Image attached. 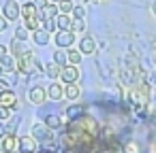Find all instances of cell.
Segmentation results:
<instances>
[{
	"instance_id": "e575fe53",
	"label": "cell",
	"mask_w": 156,
	"mask_h": 153,
	"mask_svg": "<svg viewBox=\"0 0 156 153\" xmlns=\"http://www.w3.org/2000/svg\"><path fill=\"white\" fill-rule=\"evenodd\" d=\"M54 2H60V0H54Z\"/></svg>"
},
{
	"instance_id": "8992f818",
	"label": "cell",
	"mask_w": 156,
	"mask_h": 153,
	"mask_svg": "<svg viewBox=\"0 0 156 153\" xmlns=\"http://www.w3.org/2000/svg\"><path fill=\"white\" fill-rule=\"evenodd\" d=\"M60 79H62V83H77V79H79V70H77V66H73V64L62 66V70H60Z\"/></svg>"
},
{
	"instance_id": "7c38bea8",
	"label": "cell",
	"mask_w": 156,
	"mask_h": 153,
	"mask_svg": "<svg viewBox=\"0 0 156 153\" xmlns=\"http://www.w3.org/2000/svg\"><path fill=\"white\" fill-rule=\"evenodd\" d=\"M32 136L34 138H41V140H49L51 138V132H49V128L45 123H37V125H32Z\"/></svg>"
},
{
	"instance_id": "9a60e30c",
	"label": "cell",
	"mask_w": 156,
	"mask_h": 153,
	"mask_svg": "<svg viewBox=\"0 0 156 153\" xmlns=\"http://www.w3.org/2000/svg\"><path fill=\"white\" fill-rule=\"evenodd\" d=\"M56 26H58V30H71V26H73V19L69 17V15H56Z\"/></svg>"
},
{
	"instance_id": "7402d4cb",
	"label": "cell",
	"mask_w": 156,
	"mask_h": 153,
	"mask_svg": "<svg viewBox=\"0 0 156 153\" xmlns=\"http://www.w3.org/2000/svg\"><path fill=\"white\" fill-rule=\"evenodd\" d=\"M45 125H47V128H60V125H62V119L56 117V115H49L47 121H45Z\"/></svg>"
},
{
	"instance_id": "4fadbf2b",
	"label": "cell",
	"mask_w": 156,
	"mask_h": 153,
	"mask_svg": "<svg viewBox=\"0 0 156 153\" xmlns=\"http://www.w3.org/2000/svg\"><path fill=\"white\" fill-rule=\"evenodd\" d=\"M47 96H49L51 100H60V98L64 96V85H62V83H51L49 89H47Z\"/></svg>"
},
{
	"instance_id": "ba28073f",
	"label": "cell",
	"mask_w": 156,
	"mask_h": 153,
	"mask_svg": "<svg viewBox=\"0 0 156 153\" xmlns=\"http://www.w3.org/2000/svg\"><path fill=\"white\" fill-rule=\"evenodd\" d=\"M17 145H20V151H22V153H34V151H37V140H34V136H22V138L17 140Z\"/></svg>"
},
{
	"instance_id": "52a82bcc",
	"label": "cell",
	"mask_w": 156,
	"mask_h": 153,
	"mask_svg": "<svg viewBox=\"0 0 156 153\" xmlns=\"http://www.w3.org/2000/svg\"><path fill=\"white\" fill-rule=\"evenodd\" d=\"M0 106L15 108V106H17V96H15L11 89H2V91H0Z\"/></svg>"
},
{
	"instance_id": "d6a6232c",
	"label": "cell",
	"mask_w": 156,
	"mask_h": 153,
	"mask_svg": "<svg viewBox=\"0 0 156 153\" xmlns=\"http://www.w3.org/2000/svg\"><path fill=\"white\" fill-rule=\"evenodd\" d=\"M83 2H103V0H83Z\"/></svg>"
},
{
	"instance_id": "8fae6325",
	"label": "cell",
	"mask_w": 156,
	"mask_h": 153,
	"mask_svg": "<svg viewBox=\"0 0 156 153\" xmlns=\"http://www.w3.org/2000/svg\"><path fill=\"white\" fill-rule=\"evenodd\" d=\"M45 98H47V91H45L43 87H32V89L28 91V100H30L32 104H43Z\"/></svg>"
},
{
	"instance_id": "44dd1931",
	"label": "cell",
	"mask_w": 156,
	"mask_h": 153,
	"mask_svg": "<svg viewBox=\"0 0 156 153\" xmlns=\"http://www.w3.org/2000/svg\"><path fill=\"white\" fill-rule=\"evenodd\" d=\"M73 7H75V5L71 2V0H60V5H58V9H60L64 15H69V13L73 11Z\"/></svg>"
},
{
	"instance_id": "277c9868",
	"label": "cell",
	"mask_w": 156,
	"mask_h": 153,
	"mask_svg": "<svg viewBox=\"0 0 156 153\" xmlns=\"http://www.w3.org/2000/svg\"><path fill=\"white\" fill-rule=\"evenodd\" d=\"M54 43L58 47H71L75 43V32H71V30H58V34L54 36Z\"/></svg>"
},
{
	"instance_id": "ac0fdd59",
	"label": "cell",
	"mask_w": 156,
	"mask_h": 153,
	"mask_svg": "<svg viewBox=\"0 0 156 153\" xmlns=\"http://www.w3.org/2000/svg\"><path fill=\"white\" fill-rule=\"evenodd\" d=\"M22 15H24V19H28V17H39V15H37V5L26 2V5L22 7Z\"/></svg>"
},
{
	"instance_id": "ffe728a7",
	"label": "cell",
	"mask_w": 156,
	"mask_h": 153,
	"mask_svg": "<svg viewBox=\"0 0 156 153\" xmlns=\"http://www.w3.org/2000/svg\"><path fill=\"white\" fill-rule=\"evenodd\" d=\"M60 70H62V66H58L56 62H54V64H49V66L45 68L47 77H51V79H58V77H60Z\"/></svg>"
},
{
	"instance_id": "d4e9b609",
	"label": "cell",
	"mask_w": 156,
	"mask_h": 153,
	"mask_svg": "<svg viewBox=\"0 0 156 153\" xmlns=\"http://www.w3.org/2000/svg\"><path fill=\"white\" fill-rule=\"evenodd\" d=\"M54 62H56L58 66H66V53H64V51H56Z\"/></svg>"
},
{
	"instance_id": "9c48e42d",
	"label": "cell",
	"mask_w": 156,
	"mask_h": 153,
	"mask_svg": "<svg viewBox=\"0 0 156 153\" xmlns=\"http://www.w3.org/2000/svg\"><path fill=\"white\" fill-rule=\"evenodd\" d=\"M39 15H41L39 19H43V22H51V19H56V15H58V7L45 2V5L41 7V13H39Z\"/></svg>"
},
{
	"instance_id": "5bb4252c",
	"label": "cell",
	"mask_w": 156,
	"mask_h": 153,
	"mask_svg": "<svg viewBox=\"0 0 156 153\" xmlns=\"http://www.w3.org/2000/svg\"><path fill=\"white\" fill-rule=\"evenodd\" d=\"M79 94H81V89H79L77 83H66V87H64V96H66L69 100H77Z\"/></svg>"
},
{
	"instance_id": "d6986e66",
	"label": "cell",
	"mask_w": 156,
	"mask_h": 153,
	"mask_svg": "<svg viewBox=\"0 0 156 153\" xmlns=\"http://www.w3.org/2000/svg\"><path fill=\"white\" fill-rule=\"evenodd\" d=\"M11 51H13V53H15V55L20 58V55H22V53H26L28 49H26V47L22 45V41H17V38H13V43H11Z\"/></svg>"
},
{
	"instance_id": "5b68a950",
	"label": "cell",
	"mask_w": 156,
	"mask_h": 153,
	"mask_svg": "<svg viewBox=\"0 0 156 153\" xmlns=\"http://www.w3.org/2000/svg\"><path fill=\"white\" fill-rule=\"evenodd\" d=\"M34 66H37V62H34L30 51H26V53H22L17 58V70H22V72H32Z\"/></svg>"
},
{
	"instance_id": "f1b7e54d",
	"label": "cell",
	"mask_w": 156,
	"mask_h": 153,
	"mask_svg": "<svg viewBox=\"0 0 156 153\" xmlns=\"http://www.w3.org/2000/svg\"><path fill=\"white\" fill-rule=\"evenodd\" d=\"M5 55H9V53H7V47H5V45H0V60H2Z\"/></svg>"
},
{
	"instance_id": "603a6c76",
	"label": "cell",
	"mask_w": 156,
	"mask_h": 153,
	"mask_svg": "<svg viewBox=\"0 0 156 153\" xmlns=\"http://www.w3.org/2000/svg\"><path fill=\"white\" fill-rule=\"evenodd\" d=\"M71 13H73V19H83V17H86V9H83L81 5L73 7V11H71Z\"/></svg>"
},
{
	"instance_id": "f546056e",
	"label": "cell",
	"mask_w": 156,
	"mask_h": 153,
	"mask_svg": "<svg viewBox=\"0 0 156 153\" xmlns=\"http://www.w3.org/2000/svg\"><path fill=\"white\" fill-rule=\"evenodd\" d=\"M128 153H137V145H135V142L128 145Z\"/></svg>"
},
{
	"instance_id": "30bf717a",
	"label": "cell",
	"mask_w": 156,
	"mask_h": 153,
	"mask_svg": "<svg viewBox=\"0 0 156 153\" xmlns=\"http://www.w3.org/2000/svg\"><path fill=\"white\" fill-rule=\"evenodd\" d=\"M79 51H81V55H92V53L96 51L94 38H92V36H83V38L79 41Z\"/></svg>"
},
{
	"instance_id": "484cf974",
	"label": "cell",
	"mask_w": 156,
	"mask_h": 153,
	"mask_svg": "<svg viewBox=\"0 0 156 153\" xmlns=\"http://www.w3.org/2000/svg\"><path fill=\"white\" fill-rule=\"evenodd\" d=\"M15 38H17V41H26V38H28V30H26V28H17V30H15Z\"/></svg>"
},
{
	"instance_id": "4dcf8cb0",
	"label": "cell",
	"mask_w": 156,
	"mask_h": 153,
	"mask_svg": "<svg viewBox=\"0 0 156 153\" xmlns=\"http://www.w3.org/2000/svg\"><path fill=\"white\" fill-rule=\"evenodd\" d=\"M5 77V68H2V64H0V79Z\"/></svg>"
},
{
	"instance_id": "4316f807",
	"label": "cell",
	"mask_w": 156,
	"mask_h": 153,
	"mask_svg": "<svg viewBox=\"0 0 156 153\" xmlns=\"http://www.w3.org/2000/svg\"><path fill=\"white\" fill-rule=\"evenodd\" d=\"M11 117V108H7V106H0V119L2 121H7Z\"/></svg>"
},
{
	"instance_id": "7a4b0ae2",
	"label": "cell",
	"mask_w": 156,
	"mask_h": 153,
	"mask_svg": "<svg viewBox=\"0 0 156 153\" xmlns=\"http://www.w3.org/2000/svg\"><path fill=\"white\" fill-rule=\"evenodd\" d=\"M2 15H5L7 22H15V19L22 15V9H20V5L15 2V0H7V2H5V9H2Z\"/></svg>"
},
{
	"instance_id": "3957f363",
	"label": "cell",
	"mask_w": 156,
	"mask_h": 153,
	"mask_svg": "<svg viewBox=\"0 0 156 153\" xmlns=\"http://www.w3.org/2000/svg\"><path fill=\"white\" fill-rule=\"evenodd\" d=\"M15 149H17V138H15V134L7 132V134L0 136V151H2V153H13Z\"/></svg>"
},
{
	"instance_id": "2e32d148",
	"label": "cell",
	"mask_w": 156,
	"mask_h": 153,
	"mask_svg": "<svg viewBox=\"0 0 156 153\" xmlns=\"http://www.w3.org/2000/svg\"><path fill=\"white\" fill-rule=\"evenodd\" d=\"M32 38H34V43H37V45H41V47H43V45H47V43H49V32L39 28V30H34Z\"/></svg>"
},
{
	"instance_id": "836d02e7",
	"label": "cell",
	"mask_w": 156,
	"mask_h": 153,
	"mask_svg": "<svg viewBox=\"0 0 156 153\" xmlns=\"http://www.w3.org/2000/svg\"><path fill=\"white\" fill-rule=\"evenodd\" d=\"M41 153H49V151H41Z\"/></svg>"
},
{
	"instance_id": "cb8c5ba5",
	"label": "cell",
	"mask_w": 156,
	"mask_h": 153,
	"mask_svg": "<svg viewBox=\"0 0 156 153\" xmlns=\"http://www.w3.org/2000/svg\"><path fill=\"white\" fill-rule=\"evenodd\" d=\"M83 30H86V24H83V19H73L71 32H83Z\"/></svg>"
},
{
	"instance_id": "e0dca14e",
	"label": "cell",
	"mask_w": 156,
	"mask_h": 153,
	"mask_svg": "<svg viewBox=\"0 0 156 153\" xmlns=\"http://www.w3.org/2000/svg\"><path fill=\"white\" fill-rule=\"evenodd\" d=\"M81 58H83V55H81L79 49H69V51H66V62L73 64V66H77V64L81 62Z\"/></svg>"
},
{
	"instance_id": "83f0119b",
	"label": "cell",
	"mask_w": 156,
	"mask_h": 153,
	"mask_svg": "<svg viewBox=\"0 0 156 153\" xmlns=\"http://www.w3.org/2000/svg\"><path fill=\"white\" fill-rule=\"evenodd\" d=\"M2 30H7V19H5V15H0V32Z\"/></svg>"
},
{
	"instance_id": "1f68e13d",
	"label": "cell",
	"mask_w": 156,
	"mask_h": 153,
	"mask_svg": "<svg viewBox=\"0 0 156 153\" xmlns=\"http://www.w3.org/2000/svg\"><path fill=\"white\" fill-rule=\"evenodd\" d=\"M152 15H154V17H156V2H154V5H152Z\"/></svg>"
},
{
	"instance_id": "6da1fadb",
	"label": "cell",
	"mask_w": 156,
	"mask_h": 153,
	"mask_svg": "<svg viewBox=\"0 0 156 153\" xmlns=\"http://www.w3.org/2000/svg\"><path fill=\"white\" fill-rule=\"evenodd\" d=\"M71 130L77 132L81 145H90L94 140V136H96V121L92 117H81V119H75L73 121Z\"/></svg>"
}]
</instances>
